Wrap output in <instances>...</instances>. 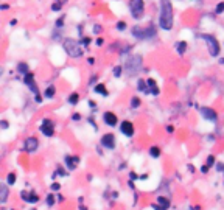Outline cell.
I'll use <instances>...</instances> for the list:
<instances>
[{
    "label": "cell",
    "instance_id": "51",
    "mask_svg": "<svg viewBox=\"0 0 224 210\" xmlns=\"http://www.w3.org/2000/svg\"><path fill=\"white\" fill-rule=\"evenodd\" d=\"M9 25H11V27H16V25H17V19H11V20H9Z\"/></svg>",
    "mask_w": 224,
    "mask_h": 210
},
{
    "label": "cell",
    "instance_id": "56",
    "mask_svg": "<svg viewBox=\"0 0 224 210\" xmlns=\"http://www.w3.org/2000/svg\"><path fill=\"white\" fill-rule=\"evenodd\" d=\"M220 64H221V66H224V58H220Z\"/></svg>",
    "mask_w": 224,
    "mask_h": 210
},
{
    "label": "cell",
    "instance_id": "58",
    "mask_svg": "<svg viewBox=\"0 0 224 210\" xmlns=\"http://www.w3.org/2000/svg\"><path fill=\"white\" fill-rule=\"evenodd\" d=\"M59 2H62V3H64V5H65V3H67V2H69V0H59Z\"/></svg>",
    "mask_w": 224,
    "mask_h": 210
},
{
    "label": "cell",
    "instance_id": "6",
    "mask_svg": "<svg viewBox=\"0 0 224 210\" xmlns=\"http://www.w3.org/2000/svg\"><path fill=\"white\" fill-rule=\"evenodd\" d=\"M128 8L134 20H142L145 17V0H129Z\"/></svg>",
    "mask_w": 224,
    "mask_h": 210
},
{
    "label": "cell",
    "instance_id": "40",
    "mask_svg": "<svg viewBox=\"0 0 224 210\" xmlns=\"http://www.w3.org/2000/svg\"><path fill=\"white\" fill-rule=\"evenodd\" d=\"M55 204V196L53 195H48L47 196V206H53Z\"/></svg>",
    "mask_w": 224,
    "mask_h": 210
},
{
    "label": "cell",
    "instance_id": "28",
    "mask_svg": "<svg viewBox=\"0 0 224 210\" xmlns=\"http://www.w3.org/2000/svg\"><path fill=\"white\" fill-rule=\"evenodd\" d=\"M64 25H65V14L59 16V17L55 20V28H59V30H62V28H64Z\"/></svg>",
    "mask_w": 224,
    "mask_h": 210
},
{
    "label": "cell",
    "instance_id": "46",
    "mask_svg": "<svg viewBox=\"0 0 224 210\" xmlns=\"http://www.w3.org/2000/svg\"><path fill=\"white\" fill-rule=\"evenodd\" d=\"M9 9V5L8 3H2L0 5V11H8Z\"/></svg>",
    "mask_w": 224,
    "mask_h": 210
},
{
    "label": "cell",
    "instance_id": "52",
    "mask_svg": "<svg viewBox=\"0 0 224 210\" xmlns=\"http://www.w3.org/2000/svg\"><path fill=\"white\" fill-rule=\"evenodd\" d=\"M173 131H175V128H173V125H168V126H167V132H170V134H171Z\"/></svg>",
    "mask_w": 224,
    "mask_h": 210
},
{
    "label": "cell",
    "instance_id": "43",
    "mask_svg": "<svg viewBox=\"0 0 224 210\" xmlns=\"http://www.w3.org/2000/svg\"><path fill=\"white\" fill-rule=\"evenodd\" d=\"M0 128H2V129H8V128H9V123H8L6 120H0Z\"/></svg>",
    "mask_w": 224,
    "mask_h": 210
},
{
    "label": "cell",
    "instance_id": "27",
    "mask_svg": "<svg viewBox=\"0 0 224 210\" xmlns=\"http://www.w3.org/2000/svg\"><path fill=\"white\" fill-rule=\"evenodd\" d=\"M157 204H159L160 209H164V210H167L170 207V201H168L167 198H164V196H159V198H157Z\"/></svg>",
    "mask_w": 224,
    "mask_h": 210
},
{
    "label": "cell",
    "instance_id": "49",
    "mask_svg": "<svg viewBox=\"0 0 224 210\" xmlns=\"http://www.w3.org/2000/svg\"><path fill=\"white\" fill-rule=\"evenodd\" d=\"M72 120L78 122V120H81V115H80V114H73V115H72Z\"/></svg>",
    "mask_w": 224,
    "mask_h": 210
},
{
    "label": "cell",
    "instance_id": "37",
    "mask_svg": "<svg viewBox=\"0 0 224 210\" xmlns=\"http://www.w3.org/2000/svg\"><path fill=\"white\" fill-rule=\"evenodd\" d=\"M215 164H216V159H215V156H209V157H207V162H206V165L210 168V167H213Z\"/></svg>",
    "mask_w": 224,
    "mask_h": 210
},
{
    "label": "cell",
    "instance_id": "59",
    "mask_svg": "<svg viewBox=\"0 0 224 210\" xmlns=\"http://www.w3.org/2000/svg\"><path fill=\"white\" fill-rule=\"evenodd\" d=\"M195 2H199V3H202V0H195Z\"/></svg>",
    "mask_w": 224,
    "mask_h": 210
},
{
    "label": "cell",
    "instance_id": "45",
    "mask_svg": "<svg viewBox=\"0 0 224 210\" xmlns=\"http://www.w3.org/2000/svg\"><path fill=\"white\" fill-rule=\"evenodd\" d=\"M129 177H131V181H135V179H138L140 176H138L137 173H134V171H131V173H129Z\"/></svg>",
    "mask_w": 224,
    "mask_h": 210
},
{
    "label": "cell",
    "instance_id": "13",
    "mask_svg": "<svg viewBox=\"0 0 224 210\" xmlns=\"http://www.w3.org/2000/svg\"><path fill=\"white\" fill-rule=\"evenodd\" d=\"M103 122H104V125L106 126L114 128V126L118 125V117H117V114H115V112H112V111H106V112L103 114Z\"/></svg>",
    "mask_w": 224,
    "mask_h": 210
},
{
    "label": "cell",
    "instance_id": "60",
    "mask_svg": "<svg viewBox=\"0 0 224 210\" xmlns=\"http://www.w3.org/2000/svg\"><path fill=\"white\" fill-rule=\"evenodd\" d=\"M178 2H184V0H178Z\"/></svg>",
    "mask_w": 224,
    "mask_h": 210
},
{
    "label": "cell",
    "instance_id": "44",
    "mask_svg": "<svg viewBox=\"0 0 224 210\" xmlns=\"http://www.w3.org/2000/svg\"><path fill=\"white\" fill-rule=\"evenodd\" d=\"M96 80H98V75H96V73H93V75L90 76V80H89V86H92V84L95 83Z\"/></svg>",
    "mask_w": 224,
    "mask_h": 210
},
{
    "label": "cell",
    "instance_id": "23",
    "mask_svg": "<svg viewBox=\"0 0 224 210\" xmlns=\"http://www.w3.org/2000/svg\"><path fill=\"white\" fill-rule=\"evenodd\" d=\"M16 69H17V72H19L22 76H23V75H27V73L30 72V67H28V64H27V62H17V67H16Z\"/></svg>",
    "mask_w": 224,
    "mask_h": 210
},
{
    "label": "cell",
    "instance_id": "41",
    "mask_svg": "<svg viewBox=\"0 0 224 210\" xmlns=\"http://www.w3.org/2000/svg\"><path fill=\"white\" fill-rule=\"evenodd\" d=\"M34 101H36L38 104H41V103L44 101V100H42V95H41V93H36V95H34Z\"/></svg>",
    "mask_w": 224,
    "mask_h": 210
},
{
    "label": "cell",
    "instance_id": "15",
    "mask_svg": "<svg viewBox=\"0 0 224 210\" xmlns=\"http://www.w3.org/2000/svg\"><path fill=\"white\" fill-rule=\"evenodd\" d=\"M20 198L25 201V202H30V204H36L39 201V196L36 192H22L20 193Z\"/></svg>",
    "mask_w": 224,
    "mask_h": 210
},
{
    "label": "cell",
    "instance_id": "34",
    "mask_svg": "<svg viewBox=\"0 0 224 210\" xmlns=\"http://www.w3.org/2000/svg\"><path fill=\"white\" fill-rule=\"evenodd\" d=\"M224 13V0H221V2H218L216 3V6H215V14H223Z\"/></svg>",
    "mask_w": 224,
    "mask_h": 210
},
{
    "label": "cell",
    "instance_id": "35",
    "mask_svg": "<svg viewBox=\"0 0 224 210\" xmlns=\"http://www.w3.org/2000/svg\"><path fill=\"white\" fill-rule=\"evenodd\" d=\"M92 33L93 34H101L103 33V25H100V24H93V27H92Z\"/></svg>",
    "mask_w": 224,
    "mask_h": 210
},
{
    "label": "cell",
    "instance_id": "62",
    "mask_svg": "<svg viewBox=\"0 0 224 210\" xmlns=\"http://www.w3.org/2000/svg\"><path fill=\"white\" fill-rule=\"evenodd\" d=\"M53 2H55V0H53Z\"/></svg>",
    "mask_w": 224,
    "mask_h": 210
},
{
    "label": "cell",
    "instance_id": "39",
    "mask_svg": "<svg viewBox=\"0 0 224 210\" xmlns=\"http://www.w3.org/2000/svg\"><path fill=\"white\" fill-rule=\"evenodd\" d=\"M131 48H133V45H125V47H123V48L120 50V55L123 56L125 53H129V50H131Z\"/></svg>",
    "mask_w": 224,
    "mask_h": 210
},
{
    "label": "cell",
    "instance_id": "22",
    "mask_svg": "<svg viewBox=\"0 0 224 210\" xmlns=\"http://www.w3.org/2000/svg\"><path fill=\"white\" fill-rule=\"evenodd\" d=\"M137 89H138V92H143V93L149 95V92H148V86H146V80L138 78V80H137Z\"/></svg>",
    "mask_w": 224,
    "mask_h": 210
},
{
    "label": "cell",
    "instance_id": "14",
    "mask_svg": "<svg viewBox=\"0 0 224 210\" xmlns=\"http://www.w3.org/2000/svg\"><path fill=\"white\" fill-rule=\"evenodd\" d=\"M78 164H80V157L78 156H65L64 157V165L67 167L69 171H73L75 168L78 167Z\"/></svg>",
    "mask_w": 224,
    "mask_h": 210
},
{
    "label": "cell",
    "instance_id": "18",
    "mask_svg": "<svg viewBox=\"0 0 224 210\" xmlns=\"http://www.w3.org/2000/svg\"><path fill=\"white\" fill-rule=\"evenodd\" d=\"M8 196H9V188H8V185L0 182V204H5V202L8 201Z\"/></svg>",
    "mask_w": 224,
    "mask_h": 210
},
{
    "label": "cell",
    "instance_id": "20",
    "mask_svg": "<svg viewBox=\"0 0 224 210\" xmlns=\"http://www.w3.org/2000/svg\"><path fill=\"white\" fill-rule=\"evenodd\" d=\"M55 95H56V87H55L53 84H50L48 87H45V90H44V98L45 100H53V98H55Z\"/></svg>",
    "mask_w": 224,
    "mask_h": 210
},
{
    "label": "cell",
    "instance_id": "3",
    "mask_svg": "<svg viewBox=\"0 0 224 210\" xmlns=\"http://www.w3.org/2000/svg\"><path fill=\"white\" fill-rule=\"evenodd\" d=\"M143 69V58L142 55L134 53V55H129L126 59H125V66H123V72L128 75V76H137Z\"/></svg>",
    "mask_w": 224,
    "mask_h": 210
},
{
    "label": "cell",
    "instance_id": "36",
    "mask_svg": "<svg viewBox=\"0 0 224 210\" xmlns=\"http://www.w3.org/2000/svg\"><path fill=\"white\" fill-rule=\"evenodd\" d=\"M16 181H17V176H16L14 173H9V174H8V177H6L8 185H14V184H16Z\"/></svg>",
    "mask_w": 224,
    "mask_h": 210
},
{
    "label": "cell",
    "instance_id": "47",
    "mask_svg": "<svg viewBox=\"0 0 224 210\" xmlns=\"http://www.w3.org/2000/svg\"><path fill=\"white\" fill-rule=\"evenodd\" d=\"M209 170H210V168L207 167V165H202V167H201V173L206 174V173H209Z\"/></svg>",
    "mask_w": 224,
    "mask_h": 210
},
{
    "label": "cell",
    "instance_id": "24",
    "mask_svg": "<svg viewBox=\"0 0 224 210\" xmlns=\"http://www.w3.org/2000/svg\"><path fill=\"white\" fill-rule=\"evenodd\" d=\"M67 103L72 104V106L78 104V103H80V93H78V92H72V93L69 95V98H67Z\"/></svg>",
    "mask_w": 224,
    "mask_h": 210
},
{
    "label": "cell",
    "instance_id": "42",
    "mask_svg": "<svg viewBox=\"0 0 224 210\" xmlns=\"http://www.w3.org/2000/svg\"><path fill=\"white\" fill-rule=\"evenodd\" d=\"M50 188H51V190H53V192H58V190H59V188H61V185H59V184H58V182H53V184H51V185H50Z\"/></svg>",
    "mask_w": 224,
    "mask_h": 210
},
{
    "label": "cell",
    "instance_id": "21",
    "mask_svg": "<svg viewBox=\"0 0 224 210\" xmlns=\"http://www.w3.org/2000/svg\"><path fill=\"white\" fill-rule=\"evenodd\" d=\"M148 154L153 157V159H159L160 156H162V150L159 148V146H149V150H148Z\"/></svg>",
    "mask_w": 224,
    "mask_h": 210
},
{
    "label": "cell",
    "instance_id": "9",
    "mask_svg": "<svg viewBox=\"0 0 224 210\" xmlns=\"http://www.w3.org/2000/svg\"><path fill=\"white\" fill-rule=\"evenodd\" d=\"M100 143H101V146H104L106 150H115L117 140H115V135H114L112 132H107V134H104V135L101 137Z\"/></svg>",
    "mask_w": 224,
    "mask_h": 210
},
{
    "label": "cell",
    "instance_id": "19",
    "mask_svg": "<svg viewBox=\"0 0 224 210\" xmlns=\"http://www.w3.org/2000/svg\"><path fill=\"white\" fill-rule=\"evenodd\" d=\"M93 92L98 93V95H101V97H109V90L106 89L104 84H101V83H98V84L93 86Z\"/></svg>",
    "mask_w": 224,
    "mask_h": 210
},
{
    "label": "cell",
    "instance_id": "11",
    "mask_svg": "<svg viewBox=\"0 0 224 210\" xmlns=\"http://www.w3.org/2000/svg\"><path fill=\"white\" fill-rule=\"evenodd\" d=\"M22 81L23 84L36 95V93H39V89H38V86H36V81H34V75L31 73V72H28L27 75H23V78H22Z\"/></svg>",
    "mask_w": 224,
    "mask_h": 210
},
{
    "label": "cell",
    "instance_id": "5",
    "mask_svg": "<svg viewBox=\"0 0 224 210\" xmlns=\"http://www.w3.org/2000/svg\"><path fill=\"white\" fill-rule=\"evenodd\" d=\"M198 38H199V39H202V41L207 44V50H209V55H210L212 58L220 56V53H221V44L218 42V39H216L213 34L199 33V34H198Z\"/></svg>",
    "mask_w": 224,
    "mask_h": 210
},
{
    "label": "cell",
    "instance_id": "30",
    "mask_svg": "<svg viewBox=\"0 0 224 210\" xmlns=\"http://www.w3.org/2000/svg\"><path fill=\"white\" fill-rule=\"evenodd\" d=\"M126 28H128V24H126L125 20H118V22L115 24V30H117V31H122V33H123V31H126Z\"/></svg>",
    "mask_w": 224,
    "mask_h": 210
},
{
    "label": "cell",
    "instance_id": "4",
    "mask_svg": "<svg viewBox=\"0 0 224 210\" xmlns=\"http://www.w3.org/2000/svg\"><path fill=\"white\" fill-rule=\"evenodd\" d=\"M62 48H64V51L70 56V58H81L83 55H84V48L80 45V42L75 41L73 38H64L62 41Z\"/></svg>",
    "mask_w": 224,
    "mask_h": 210
},
{
    "label": "cell",
    "instance_id": "48",
    "mask_svg": "<svg viewBox=\"0 0 224 210\" xmlns=\"http://www.w3.org/2000/svg\"><path fill=\"white\" fill-rule=\"evenodd\" d=\"M95 44H96V45H98V47H101V45H103V44H104V39H103V38H98V39H96V41H95Z\"/></svg>",
    "mask_w": 224,
    "mask_h": 210
},
{
    "label": "cell",
    "instance_id": "10",
    "mask_svg": "<svg viewBox=\"0 0 224 210\" xmlns=\"http://www.w3.org/2000/svg\"><path fill=\"white\" fill-rule=\"evenodd\" d=\"M120 132L125 135V137H134L135 134V128L133 125V122H129V120H123L122 123H120Z\"/></svg>",
    "mask_w": 224,
    "mask_h": 210
},
{
    "label": "cell",
    "instance_id": "53",
    "mask_svg": "<svg viewBox=\"0 0 224 210\" xmlns=\"http://www.w3.org/2000/svg\"><path fill=\"white\" fill-rule=\"evenodd\" d=\"M87 64H89V66H93V64H95V58H89V59H87Z\"/></svg>",
    "mask_w": 224,
    "mask_h": 210
},
{
    "label": "cell",
    "instance_id": "7",
    "mask_svg": "<svg viewBox=\"0 0 224 210\" xmlns=\"http://www.w3.org/2000/svg\"><path fill=\"white\" fill-rule=\"evenodd\" d=\"M199 114H201V117H202L204 120H207V122H212V123H216V122H218V114H216V111H215L213 108L202 106V108H199Z\"/></svg>",
    "mask_w": 224,
    "mask_h": 210
},
{
    "label": "cell",
    "instance_id": "8",
    "mask_svg": "<svg viewBox=\"0 0 224 210\" xmlns=\"http://www.w3.org/2000/svg\"><path fill=\"white\" fill-rule=\"evenodd\" d=\"M39 131L45 137H53L55 135V122L51 118H44L41 126H39Z\"/></svg>",
    "mask_w": 224,
    "mask_h": 210
},
{
    "label": "cell",
    "instance_id": "12",
    "mask_svg": "<svg viewBox=\"0 0 224 210\" xmlns=\"http://www.w3.org/2000/svg\"><path fill=\"white\" fill-rule=\"evenodd\" d=\"M38 148H39V140H38V137H27V139H25V142H23V150H25L27 153H34V151H38Z\"/></svg>",
    "mask_w": 224,
    "mask_h": 210
},
{
    "label": "cell",
    "instance_id": "32",
    "mask_svg": "<svg viewBox=\"0 0 224 210\" xmlns=\"http://www.w3.org/2000/svg\"><path fill=\"white\" fill-rule=\"evenodd\" d=\"M78 42H80V45H81L83 48H87V47L90 45V42H92V39H90V38H87V36H81Z\"/></svg>",
    "mask_w": 224,
    "mask_h": 210
},
{
    "label": "cell",
    "instance_id": "29",
    "mask_svg": "<svg viewBox=\"0 0 224 210\" xmlns=\"http://www.w3.org/2000/svg\"><path fill=\"white\" fill-rule=\"evenodd\" d=\"M112 75H114V78H120L123 75V66H114L112 67Z\"/></svg>",
    "mask_w": 224,
    "mask_h": 210
},
{
    "label": "cell",
    "instance_id": "54",
    "mask_svg": "<svg viewBox=\"0 0 224 210\" xmlns=\"http://www.w3.org/2000/svg\"><path fill=\"white\" fill-rule=\"evenodd\" d=\"M58 201H59V202H62V201H64V196H61V195H59V196H58Z\"/></svg>",
    "mask_w": 224,
    "mask_h": 210
},
{
    "label": "cell",
    "instance_id": "1",
    "mask_svg": "<svg viewBox=\"0 0 224 210\" xmlns=\"http://www.w3.org/2000/svg\"><path fill=\"white\" fill-rule=\"evenodd\" d=\"M157 27L164 31H171L175 27V9L170 0H160Z\"/></svg>",
    "mask_w": 224,
    "mask_h": 210
},
{
    "label": "cell",
    "instance_id": "31",
    "mask_svg": "<svg viewBox=\"0 0 224 210\" xmlns=\"http://www.w3.org/2000/svg\"><path fill=\"white\" fill-rule=\"evenodd\" d=\"M140 104H142V100H140L138 97H133V98H131V101H129V106H131L133 109L140 108Z\"/></svg>",
    "mask_w": 224,
    "mask_h": 210
},
{
    "label": "cell",
    "instance_id": "25",
    "mask_svg": "<svg viewBox=\"0 0 224 210\" xmlns=\"http://www.w3.org/2000/svg\"><path fill=\"white\" fill-rule=\"evenodd\" d=\"M50 38H51V41H62V30H59V28H53V31H51Z\"/></svg>",
    "mask_w": 224,
    "mask_h": 210
},
{
    "label": "cell",
    "instance_id": "17",
    "mask_svg": "<svg viewBox=\"0 0 224 210\" xmlns=\"http://www.w3.org/2000/svg\"><path fill=\"white\" fill-rule=\"evenodd\" d=\"M173 47H175V50H176V53H178L179 56H184V55L187 53V50H188V42L187 41H176Z\"/></svg>",
    "mask_w": 224,
    "mask_h": 210
},
{
    "label": "cell",
    "instance_id": "61",
    "mask_svg": "<svg viewBox=\"0 0 224 210\" xmlns=\"http://www.w3.org/2000/svg\"><path fill=\"white\" fill-rule=\"evenodd\" d=\"M0 5H2V2H0Z\"/></svg>",
    "mask_w": 224,
    "mask_h": 210
},
{
    "label": "cell",
    "instance_id": "55",
    "mask_svg": "<svg viewBox=\"0 0 224 210\" xmlns=\"http://www.w3.org/2000/svg\"><path fill=\"white\" fill-rule=\"evenodd\" d=\"M89 106H90V108H95V106H96V104H95V103H93V101H89Z\"/></svg>",
    "mask_w": 224,
    "mask_h": 210
},
{
    "label": "cell",
    "instance_id": "26",
    "mask_svg": "<svg viewBox=\"0 0 224 210\" xmlns=\"http://www.w3.org/2000/svg\"><path fill=\"white\" fill-rule=\"evenodd\" d=\"M62 6H64V3H62V2L55 0V2L50 5V9H51L53 13H59V11H62Z\"/></svg>",
    "mask_w": 224,
    "mask_h": 210
},
{
    "label": "cell",
    "instance_id": "16",
    "mask_svg": "<svg viewBox=\"0 0 224 210\" xmlns=\"http://www.w3.org/2000/svg\"><path fill=\"white\" fill-rule=\"evenodd\" d=\"M146 86H148V92H149V95H154V97L160 95V87H159V84L156 83V80L148 78V80H146Z\"/></svg>",
    "mask_w": 224,
    "mask_h": 210
},
{
    "label": "cell",
    "instance_id": "33",
    "mask_svg": "<svg viewBox=\"0 0 224 210\" xmlns=\"http://www.w3.org/2000/svg\"><path fill=\"white\" fill-rule=\"evenodd\" d=\"M67 174H69V173H67V170L59 165V167L56 168V171L53 173V177H55V176H61V177H64V176H67Z\"/></svg>",
    "mask_w": 224,
    "mask_h": 210
},
{
    "label": "cell",
    "instance_id": "50",
    "mask_svg": "<svg viewBox=\"0 0 224 210\" xmlns=\"http://www.w3.org/2000/svg\"><path fill=\"white\" fill-rule=\"evenodd\" d=\"M216 170L218 171H224V164H216Z\"/></svg>",
    "mask_w": 224,
    "mask_h": 210
},
{
    "label": "cell",
    "instance_id": "38",
    "mask_svg": "<svg viewBox=\"0 0 224 210\" xmlns=\"http://www.w3.org/2000/svg\"><path fill=\"white\" fill-rule=\"evenodd\" d=\"M83 30H84V24H78V27H76V33H78V38L84 36V34H83Z\"/></svg>",
    "mask_w": 224,
    "mask_h": 210
},
{
    "label": "cell",
    "instance_id": "2",
    "mask_svg": "<svg viewBox=\"0 0 224 210\" xmlns=\"http://www.w3.org/2000/svg\"><path fill=\"white\" fill-rule=\"evenodd\" d=\"M133 38L140 42H148L157 38V28L154 24H146V25H134L131 28Z\"/></svg>",
    "mask_w": 224,
    "mask_h": 210
},
{
    "label": "cell",
    "instance_id": "57",
    "mask_svg": "<svg viewBox=\"0 0 224 210\" xmlns=\"http://www.w3.org/2000/svg\"><path fill=\"white\" fill-rule=\"evenodd\" d=\"M2 73H3V67L0 66V76H2Z\"/></svg>",
    "mask_w": 224,
    "mask_h": 210
}]
</instances>
